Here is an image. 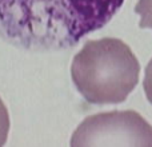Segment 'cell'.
Segmentation results:
<instances>
[{
  "label": "cell",
  "instance_id": "2",
  "mask_svg": "<svg viewBox=\"0 0 152 147\" xmlns=\"http://www.w3.org/2000/svg\"><path fill=\"white\" fill-rule=\"evenodd\" d=\"M140 64L128 44L116 37L89 40L75 55L71 76L91 104H118L139 83Z\"/></svg>",
  "mask_w": 152,
  "mask_h": 147
},
{
  "label": "cell",
  "instance_id": "1",
  "mask_svg": "<svg viewBox=\"0 0 152 147\" xmlns=\"http://www.w3.org/2000/svg\"><path fill=\"white\" fill-rule=\"evenodd\" d=\"M124 0H0V36L18 48H72L103 28Z\"/></svg>",
  "mask_w": 152,
  "mask_h": 147
},
{
  "label": "cell",
  "instance_id": "5",
  "mask_svg": "<svg viewBox=\"0 0 152 147\" xmlns=\"http://www.w3.org/2000/svg\"><path fill=\"white\" fill-rule=\"evenodd\" d=\"M10 126H11L10 114H8V110L5 107L4 102L0 98V146L5 145V142H7Z\"/></svg>",
  "mask_w": 152,
  "mask_h": 147
},
{
  "label": "cell",
  "instance_id": "4",
  "mask_svg": "<svg viewBox=\"0 0 152 147\" xmlns=\"http://www.w3.org/2000/svg\"><path fill=\"white\" fill-rule=\"evenodd\" d=\"M135 12L140 16V28L152 29V0H137Z\"/></svg>",
  "mask_w": 152,
  "mask_h": 147
},
{
  "label": "cell",
  "instance_id": "6",
  "mask_svg": "<svg viewBox=\"0 0 152 147\" xmlns=\"http://www.w3.org/2000/svg\"><path fill=\"white\" fill-rule=\"evenodd\" d=\"M143 87H144V92H145V96H147L148 102L152 104V58H151V60L148 62L147 67H145Z\"/></svg>",
  "mask_w": 152,
  "mask_h": 147
},
{
  "label": "cell",
  "instance_id": "3",
  "mask_svg": "<svg viewBox=\"0 0 152 147\" xmlns=\"http://www.w3.org/2000/svg\"><path fill=\"white\" fill-rule=\"evenodd\" d=\"M71 146L152 147V126L132 110L96 114L86 118L75 130Z\"/></svg>",
  "mask_w": 152,
  "mask_h": 147
}]
</instances>
